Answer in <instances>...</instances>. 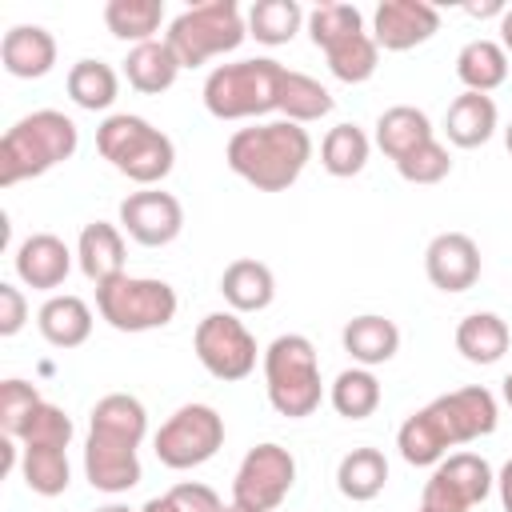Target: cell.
<instances>
[{
	"mask_svg": "<svg viewBox=\"0 0 512 512\" xmlns=\"http://www.w3.org/2000/svg\"><path fill=\"white\" fill-rule=\"evenodd\" d=\"M76 144H80V132L64 112L40 108L20 116L0 140V188L44 176L48 168L64 164L76 152Z\"/></svg>",
	"mask_w": 512,
	"mask_h": 512,
	"instance_id": "cell-3",
	"label": "cell"
},
{
	"mask_svg": "<svg viewBox=\"0 0 512 512\" xmlns=\"http://www.w3.org/2000/svg\"><path fill=\"white\" fill-rule=\"evenodd\" d=\"M280 80H284V64L272 60V56L220 64V68H212L208 80H204V108H208L216 120L264 116V112H272L276 100H280Z\"/></svg>",
	"mask_w": 512,
	"mask_h": 512,
	"instance_id": "cell-4",
	"label": "cell"
},
{
	"mask_svg": "<svg viewBox=\"0 0 512 512\" xmlns=\"http://www.w3.org/2000/svg\"><path fill=\"white\" fill-rule=\"evenodd\" d=\"M276 108H280V112H284V120H292V124H312V120H320V116H328V112H332V92H328L320 80H312V76H304V72L284 68Z\"/></svg>",
	"mask_w": 512,
	"mask_h": 512,
	"instance_id": "cell-31",
	"label": "cell"
},
{
	"mask_svg": "<svg viewBox=\"0 0 512 512\" xmlns=\"http://www.w3.org/2000/svg\"><path fill=\"white\" fill-rule=\"evenodd\" d=\"M496 484H500V504H504V512H512V460L500 468Z\"/></svg>",
	"mask_w": 512,
	"mask_h": 512,
	"instance_id": "cell-44",
	"label": "cell"
},
{
	"mask_svg": "<svg viewBox=\"0 0 512 512\" xmlns=\"http://www.w3.org/2000/svg\"><path fill=\"white\" fill-rule=\"evenodd\" d=\"M36 324L52 348H80L92 332V312L80 296H48L36 312Z\"/></svg>",
	"mask_w": 512,
	"mask_h": 512,
	"instance_id": "cell-24",
	"label": "cell"
},
{
	"mask_svg": "<svg viewBox=\"0 0 512 512\" xmlns=\"http://www.w3.org/2000/svg\"><path fill=\"white\" fill-rule=\"evenodd\" d=\"M20 472L36 496H60L68 488V476H72L68 448H24Z\"/></svg>",
	"mask_w": 512,
	"mask_h": 512,
	"instance_id": "cell-37",
	"label": "cell"
},
{
	"mask_svg": "<svg viewBox=\"0 0 512 512\" xmlns=\"http://www.w3.org/2000/svg\"><path fill=\"white\" fill-rule=\"evenodd\" d=\"M24 448H68L72 444V420L56 404H40L20 436Z\"/></svg>",
	"mask_w": 512,
	"mask_h": 512,
	"instance_id": "cell-41",
	"label": "cell"
},
{
	"mask_svg": "<svg viewBox=\"0 0 512 512\" xmlns=\"http://www.w3.org/2000/svg\"><path fill=\"white\" fill-rule=\"evenodd\" d=\"M456 76L468 92H492L508 80V52L496 40H468L456 56Z\"/></svg>",
	"mask_w": 512,
	"mask_h": 512,
	"instance_id": "cell-26",
	"label": "cell"
},
{
	"mask_svg": "<svg viewBox=\"0 0 512 512\" xmlns=\"http://www.w3.org/2000/svg\"><path fill=\"white\" fill-rule=\"evenodd\" d=\"M220 512H252V508H240V504H228V508H220Z\"/></svg>",
	"mask_w": 512,
	"mask_h": 512,
	"instance_id": "cell-51",
	"label": "cell"
},
{
	"mask_svg": "<svg viewBox=\"0 0 512 512\" xmlns=\"http://www.w3.org/2000/svg\"><path fill=\"white\" fill-rule=\"evenodd\" d=\"M468 16H504V4H500V0H488V4H468Z\"/></svg>",
	"mask_w": 512,
	"mask_h": 512,
	"instance_id": "cell-45",
	"label": "cell"
},
{
	"mask_svg": "<svg viewBox=\"0 0 512 512\" xmlns=\"http://www.w3.org/2000/svg\"><path fill=\"white\" fill-rule=\"evenodd\" d=\"M140 512H180V508H176V504H172V496L164 492V496H152V500H148Z\"/></svg>",
	"mask_w": 512,
	"mask_h": 512,
	"instance_id": "cell-46",
	"label": "cell"
},
{
	"mask_svg": "<svg viewBox=\"0 0 512 512\" xmlns=\"http://www.w3.org/2000/svg\"><path fill=\"white\" fill-rule=\"evenodd\" d=\"M72 272V252L60 236L52 232H36L28 236L20 248H16V276L28 284V288H40V292H52L68 280Z\"/></svg>",
	"mask_w": 512,
	"mask_h": 512,
	"instance_id": "cell-16",
	"label": "cell"
},
{
	"mask_svg": "<svg viewBox=\"0 0 512 512\" xmlns=\"http://www.w3.org/2000/svg\"><path fill=\"white\" fill-rule=\"evenodd\" d=\"M500 36H504V52H512V8H504L500 16Z\"/></svg>",
	"mask_w": 512,
	"mask_h": 512,
	"instance_id": "cell-47",
	"label": "cell"
},
{
	"mask_svg": "<svg viewBox=\"0 0 512 512\" xmlns=\"http://www.w3.org/2000/svg\"><path fill=\"white\" fill-rule=\"evenodd\" d=\"M28 320V304H24V292L12 288V284H0V336H16Z\"/></svg>",
	"mask_w": 512,
	"mask_h": 512,
	"instance_id": "cell-43",
	"label": "cell"
},
{
	"mask_svg": "<svg viewBox=\"0 0 512 512\" xmlns=\"http://www.w3.org/2000/svg\"><path fill=\"white\" fill-rule=\"evenodd\" d=\"M368 136H364V128H356V124H336L328 136H324V144H320V164H324V172H332V176H356V172H364V164H368Z\"/></svg>",
	"mask_w": 512,
	"mask_h": 512,
	"instance_id": "cell-35",
	"label": "cell"
},
{
	"mask_svg": "<svg viewBox=\"0 0 512 512\" xmlns=\"http://www.w3.org/2000/svg\"><path fill=\"white\" fill-rule=\"evenodd\" d=\"M396 172H400L408 184H440V180L452 172V156H448V148L432 136L428 144H420V148H412L408 156H400V160H396Z\"/></svg>",
	"mask_w": 512,
	"mask_h": 512,
	"instance_id": "cell-40",
	"label": "cell"
},
{
	"mask_svg": "<svg viewBox=\"0 0 512 512\" xmlns=\"http://www.w3.org/2000/svg\"><path fill=\"white\" fill-rule=\"evenodd\" d=\"M428 140H432V124L412 104H396V108L380 112V120H376V144L388 160H400V156H408L412 148H420Z\"/></svg>",
	"mask_w": 512,
	"mask_h": 512,
	"instance_id": "cell-27",
	"label": "cell"
},
{
	"mask_svg": "<svg viewBox=\"0 0 512 512\" xmlns=\"http://www.w3.org/2000/svg\"><path fill=\"white\" fill-rule=\"evenodd\" d=\"M40 404H44V400H40L36 384L16 380V376L4 380V384H0V428H4V436L20 440L24 428H28V420H32V412H36Z\"/></svg>",
	"mask_w": 512,
	"mask_h": 512,
	"instance_id": "cell-39",
	"label": "cell"
},
{
	"mask_svg": "<svg viewBox=\"0 0 512 512\" xmlns=\"http://www.w3.org/2000/svg\"><path fill=\"white\" fill-rule=\"evenodd\" d=\"M0 60H4V68H8L12 76H20V80H40V76H48L52 64H56V40H52V32L40 28V24H16V28H8L4 40H0Z\"/></svg>",
	"mask_w": 512,
	"mask_h": 512,
	"instance_id": "cell-17",
	"label": "cell"
},
{
	"mask_svg": "<svg viewBox=\"0 0 512 512\" xmlns=\"http://www.w3.org/2000/svg\"><path fill=\"white\" fill-rule=\"evenodd\" d=\"M304 24V8L296 0H256L248 8V36L260 44H288Z\"/></svg>",
	"mask_w": 512,
	"mask_h": 512,
	"instance_id": "cell-33",
	"label": "cell"
},
{
	"mask_svg": "<svg viewBox=\"0 0 512 512\" xmlns=\"http://www.w3.org/2000/svg\"><path fill=\"white\" fill-rule=\"evenodd\" d=\"M420 512H424V508H420Z\"/></svg>",
	"mask_w": 512,
	"mask_h": 512,
	"instance_id": "cell-52",
	"label": "cell"
},
{
	"mask_svg": "<svg viewBox=\"0 0 512 512\" xmlns=\"http://www.w3.org/2000/svg\"><path fill=\"white\" fill-rule=\"evenodd\" d=\"M444 132L456 148H480L496 132V104L484 92H464L444 112Z\"/></svg>",
	"mask_w": 512,
	"mask_h": 512,
	"instance_id": "cell-22",
	"label": "cell"
},
{
	"mask_svg": "<svg viewBox=\"0 0 512 512\" xmlns=\"http://www.w3.org/2000/svg\"><path fill=\"white\" fill-rule=\"evenodd\" d=\"M504 144H508V156H512V124L504 128Z\"/></svg>",
	"mask_w": 512,
	"mask_h": 512,
	"instance_id": "cell-50",
	"label": "cell"
},
{
	"mask_svg": "<svg viewBox=\"0 0 512 512\" xmlns=\"http://www.w3.org/2000/svg\"><path fill=\"white\" fill-rule=\"evenodd\" d=\"M76 260H80V272L100 288L116 276H124V236L116 224H104V220H92L84 224L80 240H76Z\"/></svg>",
	"mask_w": 512,
	"mask_h": 512,
	"instance_id": "cell-19",
	"label": "cell"
},
{
	"mask_svg": "<svg viewBox=\"0 0 512 512\" xmlns=\"http://www.w3.org/2000/svg\"><path fill=\"white\" fill-rule=\"evenodd\" d=\"M220 444H224V420L208 404H184V408H176L160 424V432L152 440L156 460L164 468H176V472L212 460L220 452Z\"/></svg>",
	"mask_w": 512,
	"mask_h": 512,
	"instance_id": "cell-9",
	"label": "cell"
},
{
	"mask_svg": "<svg viewBox=\"0 0 512 512\" xmlns=\"http://www.w3.org/2000/svg\"><path fill=\"white\" fill-rule=\"evenodd\" d=\"M384 480H388V460L380 448H352L336 468V488L356 504L380 496Z\"/></svg>",
	"mask_w": 512,
	"mask_h": 512,
	"instance_id": "cell-29",
	"label": "cell"
},
{
	"mask_svg": "<svg viewBox=\"0 0 512 512\" xmlns=\"http://www.w3.org/2000/svg\"><path fill=\"white\" fill-rule=\"evenodd\" d=\"M160 20H164V4L160 0H108L104 4L108 32L116 40H132V48L156 40Z\"/></svg>",
	"mask_w": 512,
	"mask_h": 512,
	"instance_id": "cell-30",
	"label": "cell"
},
{
	"mask_svg": "<svg viewBox=\"0 0 512 512\" xmlns=\"http://www.w3.org/2000/svg\"><path fill=\"white\" fill-rule=\"evenodd\" d=\"M492 428H496V396L488 388H456L412 412L396 432V448L408 464L424 468V464H440L448 448L480 440Z\"/></svg>",
	"mask_w": 512,
	"mask_h": 512,
	"instance_id": "cell-1",
	"label": "cell"
},
{
	"mask_svg": "<svg viewBox=\"0 0 512 512\" xmlns=\"http://www.w3.org/2000/svg\"><path fill=\"white\" fill-rule=\"evenodd\" d=\"M504 400H508V404H512V372H508V376H504Z\"/></svg>",
	"mask_w": 512,
	"mask_h": 512,
	"instance_id": "cell-48",
	"label": "cell"
},
{
	"mask_svg": "<svg viewBox=\"0 0 512 512\" xmlns=\"http://www.w3.org/2000/svg\"><path fill=\"white\" fill-rule=\"evenodd\" d=\"M120 228L144 248H164L180 236L184 208L172 192L144 188V192H132V196L120 200Z\"/></svg>",
	"mask_w": 512,
	"mask_h": 512,
	"instance_id": "cell-13",
	"label": "cell"
},
{
	"mask_svg": "<svg viewBox=\"0 0 512 512\" xmlns=\"http://www.w3.org/2000/svg\"><path fill=\"white\" fill-rule=\"evenodd\" d=\"M264 388H268V404L288 416V420H304L320 408V364H316V348L308 336L288 332L276 336L264 352Z\"/></svg>",
	"mask_w": 512,
	"mask_h": 512,
	"instance_id": "cell-6",
	"label": "cell"
},
{
	"mask_svg": "<svg viewBox=\"0 0 512 512\" xmlns=\"http://www.w3.org/2000/svg\"><path fill=\"white\" fill-rule=\"evenodd\" d=\"M344 340V352L360 364V368H372V364H388L400 348V328L388 320V316H356L344 324L340 332Z\"/></svg>",
	"mask_w": 512,
	"mask_h": 512,
	"instance_id": "cell-21",
	"label": "cell"
},
{
	"mask_svg": "<svg viewBox=\"0 0 512 512\" xmlns=\"http://www.w3.org/2000/svg\"><path fill=\"white\" fill-rule=\"evenodd\" d=\"M508 324L496 312H472L456 328V348L472 364H496L508 352Z\"/></svg>",
	"mask_w": 512,
	"mask_h": 512,
	"instance_id": "cell-28",
	"label": "cell"
},
{
	"mask_svg": "<svg viewBox=\"0 0 512 512\" xmlns=\"http://www.w3.org/2000/svg\"><path fill=\"white\" fill-rule=\"evenodd\" d=\"M424 272L440 292H468L480 280V248L464 232H440L424 248Z\"/></svg>",
	"mask_w": 512,
	"mask_h": 512,
	"instance_id": "cell-15",
	"label": "cell"
},
{
	"mask_svg": "<svg viewBox=\"0 0 512 512\" xmlns=\"http://www.w3.org/2000/svg\"><path fill=\"white\" fill-rule=\"evenodd\" d=\"M84 476L96 492H128L140 484V460H136V448H124V444H112V440H100V436H88L84 444Z\"/></svg>",
	"mask_w": 512,
	"mask_h": 512,
	"instance_id": "cell-18",
	"label": "cell"
},
{
	"mask_svg": "<svg viewBox=\"0 0 512 512\" xmlns=\"http://www.w3.org/2000/svg\"><path fill=\"white\" fill-rule=\"evenodd\" d=\"M168 496H172V504H176L180 512H220V508H224L220 496H216L208 484H196V480L176 484Z\"/></svg>",
	"mask_w": 512,
	"mask_h": 512,
	"instance_id": "cell-42",
	"label": "cell"
},
{
	"mask_svg": "<svg viewBox=\"0 0 512 512\" xmlns=\"http://www.w3.org/2000/svg\"><path fill=\"white\" fill-rule=\"evenodd\" d=\"M96 148L120 176L136 184H160L176 164L172 140L160 128H152L144 116H128V112H116L96 128Z\"/></svg>",
	"mask_w": 512,
	"mask_h": 512,
	"instance_id": "cell-5",
	"label": "cell"
},
{
	"mask_svg": "<svg viewBox=\"0 0 512 512\" xmlns=\"http://www.w3.org/2000/svg\"><path fill=\"white\" fill-rule=\"evenodd\" d=\"M352 32H364V16H360V8H352V4L328 0V4H316V8L308 12V36H312V44H316L320 52L332 48L336 40L352 36Z\"/></svg>",
	"mask_w": 512,
	"mask_h": 512,
	"instance_id": "cell-38",
	"label": "cell"
},
{
	"mask_svg": "<svg viewBox=\"0 0 512 512\" xmlns=\"http://www.w3.org/2000/svg\"><path fill=\"white\" fill-rule=\"evenodd\" d=\"M440 28V12L424 0H384L372 16V40L384 52H408L432 40Z\"/></svg>",
	"mask_w": 512,
	"mask_h": 512,
	"instance_id": "cell-14",
	"label": "cell"
},
{
	"mask_svg": "<svg viewBox=\"0 0 512 512\" xmlns=\"http://www.w3.org/2000/svg\"><path fill=\"white\" fill-rule=\"evenodd\" d=\"M192 348L204 372L224 384L244 380L256 368V336L236 312H208L192 332Z\"/></svg>",
	"mask_w": 512,
	"mask_h": 512,
	"instance_id": "cell-10",
	"label": "cell"
},
{
	"mask_svg": "<svg viewBox=\"0 0 512 512\" xmlns=\"http://www.w3.org/2000/svg\"><path fill=\"white\" fill-rule=\"evenodd\" d=\"M220 292H224V300L232 304V312H260V308H268L272 296H276V276H272L268 264L244 256V260H232V264L224 268Z\"/></svg>",
	"mask_w": 512,
	"mask_h": 512,
	"instance_id": "cell-23",
	"label": "cell"
},
{
	"mask_svg": "<svg viewBox=\"0 0 512 512\" xmlns=\"http://www.w3.org/2000/svg\"><path fill=\"white\" fill-rule=\"evenodd\" d=\"M124 76L136 92L144 96H156V92H168L180 76V60L176 52L168 48V40H148V44H136L124 60Z\"/></svg>",
	"mask_w": 512,
	"mask_h": 512,
	"instance_id": "cell-25",
	"label": "cell"
},
{
	"mask_svg": "<svg viewBox=\"0 0 512 512\" xmlns=\"http://www.w3.org/2000/svg\"><path fill=\"white\" fill-rule=\"evenodd\" d=\"M96 512H132V508H124V504H104V508H96Z\"/></svg>",
	"mask_w": 512,
	"mask_h": 512,
	"instance_id": "cell-49",
	"label": "cell"
},
{
	"mask_svg": "<svg viewBox=\"0 0 512 512\" xmlns=\"http://www.w3.org/2000/svg\"><path fill=\"white\" fill-rule=\"evenodd\" d=\"M308 156H312V136L292 120L240 128L224 152L228 168L260 192H284L288 184H296Z\"/></svg>",
	"mask_w": 512,
	"mask_h": 512,
	"instance_id": "cell-2",
	"label": "cell"
},
{
	"mask_svg": "<svg viewBox=\"0 0 512 512\" xmlns=\"http://www.w3.org/2000/svg\"><path fill=\"white\" fill-rule=\"evenodd\" d=\"M144 432H148V412L136 396L108 392L104 400H96L88 436H100V440H112V444H124V448H140Z\"/></svg>",
	"mask_w": 512,
	"mask_h": 512,
	"instance_id": "cell-20",
	"label": "cell"
},
{
	"mask_svg": "<svg viewBox=\"0 0 512 512\" xmlns=\"http://www.w3.org/2000/svg\"><path fill=\"white\" fill-rule=\"evenodd\" d=\"M492 484H496V476L484 456L456 452V456H444L436 464V472L428 476L420 508L424 512H468L492 492Z\"/></svg>",
	"mask_w": 512,
	"mask_h": 512,
	"instance_id": "cell-12",
	"label": "cell"
},
{
	"mask_svg": "<svg viewBox=\"0 0 512 512\" xmlns=\"http://www.w3.org/2000/svg\"><path fill=\"white\" fill-rule=\"evenodd\" d=\"M96 308L116 332H152L172 324L176 316V292L164 280L148 276H116L96 288Z\"/></svg>",
	"mask_w": 512,
	"mask_h": 512,
	"instance_id": "cell-8",
	"label": "cell"
},
{
	"mask_svg": "<svg viewBox=\"0 0 512 512\" xmlns=\"http://www.w3.org/2000/svg\"><path fill=\"white\" fill-rule=\"evenodd\" d=\"M296 484V460L280 444H256L236 468L232 480V504L252 512H272Z\"/></svg>",
	"mask_w": 512,
	"mask_h": 512,
	"instance_id": "cell-11",
	"label": "cell"
},
{
	"mask_svg": "<svg viewBox=\"0 0 512 512\" xmlns=\"http://www.w3.org/2000/svg\"><path fill=\"white\" fill-rule=\"evenodd\" d=\"M376 404H380V380L368 368H344L332 380V408L344 420H364L376 412Z\"/></svg>",
	"mask_w": 512,
	"mask_h": 512,
	"instance_id": "cell-36",
	"label": "cell"
},
{
	"mask_svg": "<svg viewBox=\"0 0 512 512\" xmlns=\"http://www.w3.org/2000/svg\"><path fill=\"white\" fill-rule=\"evenodd\" d=\"M244 36H248V20L240 16V4L236 0H204V4H192L164 32V40L176 52L180 68H200L212 56H224V52L240 48Z\"/></svg>",
	"mask_w": 512,
	"mask_h": 512,
	"instance_id": "cell-7",
	"label": "cell"
},
{
	"mask_svg": "<svg viewBox=\"0 0 512 512\" xmlns=\"http://www.w3.org/2000/svg\"><path fill=\"white\" fill-rule=\"evenodd\" d=\"M116 92H120V80H116L112 64H104V60H76L68 68V96L80 108L104 112V108H112Z\"/></svg>",
	"mask_w": 512,
	"mask_h": 512,
	"instance_id": "cell-32",
	"label": "cell"
},
{
	"mask_svg": "<svg viewBox=\"0 0 512 512\" xmlns=\"http://www.w3.org/2000/svg\"><path fill=\"white\" fill-rule=\"evenodd\" d=\"M324 56H328L332 76L344 80V84H364L380 64V48L368 32H352V36L336 40L332 48H324Z\"/></svg>",
	"mask_w": 512,
	"mask_h": 512,
	"instance_id": "cell-34",
	"label": "cell"
}]
</instances>
